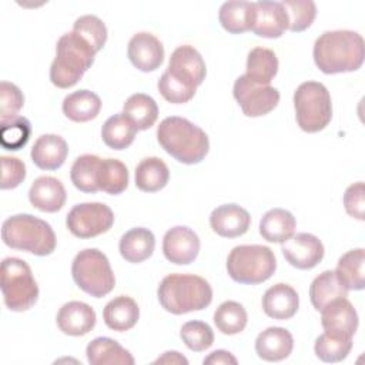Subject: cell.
Listing matches in <instances>:
<instances>
[{
  "label": "cell",
  "mask_w": 365,
  "mask_h": 365,
  "mask_svg": "<svg viewBox=\"0 0 365 365\" xmlns=\"http://www.w3.org/2000/svg\"><path fill=\"white\" fill-rule=\"evenodd\" d=\"M73 31L84 38L96 53L100 51L107 41V27L103 20L94 14L80 16L73 24Z\"/></svg>",
  "instance_id": "b9f144b4"
},
{
  "label": "cell",
  "mask_w": 365,
  "mask_h": 365,
  "mask_svg": "<svg viewBox=\"0 0 365 365\" xmlns=\"http://www.w3.org/2000/svg\"><path fill=\"white\" fill-rule=\"evenodd\" d=\"M137 131L131 120L124 113H118L106 120L101 128V137L107 147L120 151L131 145Z\"/></svg>",
  "instance_id": "836d02e7"
},
{
  "label": "cell",
  "mask_w": 365,
  "mask_h": 365,
  "mask_svg": "<svg viewBox=\"0 0 365 365\" xmlns=\"http://www.w3.org/2000/svg\"><path fill=\"white\" fill-rule=\"evenodd\" d=\"M57 327L66 335L81 336L88 334L97 321L96 311L86 302H66L57 312Z\"/></svg>",
  "instance_id": "d6986e66"
},
{
  "label": "cell",
  "mask_w": 365,
  "mask_h": 365,
  "mask_svg": "<svg viewBox=\"0 0 365 365\" xmlns=\"http://www.w3.org/2000/svg\"><path fill=\"white\" fill-rule=\"evenodd\" d=\"M163 252L170 262L188 265L200 252V238L190 227L175 225L164 234Z\"/></svg>",
  "instance_id": "5bb4252c"
},
{
  "label": "cell",
  "mask_w": 365,
  "mask_h": 365,
  "mask_svg": "<svg viewBox=\"0 0 365 365\" xmlns=\"http://www.w3.org/2000/svg\"><path fill=\"white\" fill-rule=\"evenodd\" d=\"M348 289L339 282L335 271L327 269L321 272L309 285V299L317 311L336 298H346Z\"/></svg>",
  "instance_id": "1f68e13d"
},
{
  "label": "cell",
  "mask_w": 365,
  "mask_h": 365,
  "mask_svg": "<svg viewBox=\"0 0 365 365\" xmlns=\"http://www.w3.org/2000/svg\"><path fill=\"white\" fill-rule=\"evenodd\" d=\"M321 325L327 332L352 338L358 328V314L346 298H336L321 309Z\"/></svg>",
  "instance_id": "ac0fdd59"
},
{
  "label": "cell",
  "mask_w": 365,
  "mask_h": 365,
  "mask_svg": "<svg viewBox=\"0 0 365 365\" xmlns=\"http://www.w3.org/2000/svg\"><path fill=\"white\" fill-rule=\"evenodd\" d=\"M157 87H158L160 94L168 103H173V104L187 103L195 94V88H190L185 84L180 83L167 70L161 74V77H160V80L157 83Z\"/></svg>",
  "instance_id": "ee69618b"
},
{
  "label": "cell",
  "mask_w": 365,
  "mask_h": 365,
  "mask_svg": "<svg viewBox=\"0 0 365 365\" xmlns=\"http://www.w3.org/2000/svg\"><path fill=\"white\" fill-rule=\"evenodd\" d=\"M232 94L247 117L265 115L279 103V91L275 87L257 84L245 74L235 80Z\"/></svg>",
  "instance_id": "8fae6325"
},
{
  "label": "cell",
  "mask_w": 365,
  "mask_h": 365,
  "mask_svg": "<svg viewBox=\"0 0 365 365\" xmlns=\"http://www.w3.org/2000/svg\"><path fill=\"white\" fill-rule=\"evenodd\" d=\"M288 16V30L304 31L317 17V6L311 0H284L281 1Z\"/></svg>",
  "instance_id": "60d3db41"
},
{
  "label": "cell",
  "mask_w": 365,
  "mask_h": 365,
  "mask_svg": "<svg viewBox=\"0 0 365 365\" xmlns=\"http://www.w3.org/2000/svg\"><path fill=\"white\" fill-rule=\"evenodd\" d=\"M94 48L74 31L63 34L56 44L50 80L58 88L76 86L94 63Z\"/></svg>",
  "instance_id": "277c9868"
},
{
  "label": "cell",
  "mask_w": 365,
  "mask_h": 365,
  "mask_svg": "<svg viewBox=\"0 0 365 365\" xmlns=\"http://www.w3.org/2000/svg\"><path fill=\"white\" fill-rule=\"evenodd\" d=\"M155 248L154 234L144 227H135L121 235L118 250L121 257L131 264L148 259Z\"/></svg>",
  "instance_id": "cb8c5ba5"
},
{
  "label": "cell",
  "mask_w": 365,
  "mask_h": 365,
  "mask_svg": "<svg viewBox=\"0 0 365 365\" xmlns=\"http://www.w3.org/2000/svg\"><path fill=\"white\" fill-rule=\"evenodd\" d=\"M1 190H11L19 187L26 178V165L16 157L1 155Z\"/></svg>",
  "instance_id": "bcb514c9"
},
{
  "label": "cell",
  "mask_w": 365,
  "mask_h": 365,
  "mask_svg": "<svg viewBox=\"0 0 365 365\" xmlns=\"http://www.w3.org/2000/svg\"><path fill=\"white\" fill-rule=\"evenodd\" d=\"M24 106V96L21 90L9 81L0 83V120L17 115Z\"/></svg>",
  "instance_id": "f6af8a7d"
},
{
  "label": "cell",
  "mask_w": 365,
  "mask_h": 365,
  "mask_svg": "<svg viewBox=\"0 0 365 365\" xmlns=\"http://www.w3.org/2000/svg\"><path fill=\"white\" fill-rule=\"evenodd\" d=\"M294 348L291 332L281 327H269L258 334L255 339L257 355L268 362H278L289 356Z\"/></svg>",
  "instance_id": "44dd1931"
},
{
  "label": "cell",
  "mask_w": 365,
  "mask_h": 365,
  "mask_svg": "<svg viewBox=\"0 0 365 365\" xmlns=\"http://www.w3.org/2000/svg\"><path fill=\"white\" fill-rule=\"evenodd\" d=\"M154 364H184V365H187L188 359L177 351H167L163 354V356H158L154 361Z\"/></svg>",
  "instance_id": "681fc988"
},
{
  "label": "cell",
  "mask_w": 365,
  "mask_h": 365,
  "mask_svg": "<svg viewBox=\"0 0 365 365\" xmlns=\"http://www.w3.org/2000/svg\"><path fill=\"white\" fill-rule=\"evenodd\" d=\"M127 56L131 64L140 71L157 70L164 61L163 43L148 31L134 34L127 46Z\"/></svg>",
  "instance_id": "9a60e30c"
},
{
  "label": "cell",
  "mask_w": 365,
  "mask_h": 365,
  "mask_svg": "<svg viewBox=\"0 0 365 365\" xmlns=\"http://www.w3.org/2000/svg\"><path fill=\"white\" fill-rule=\"evenodd\" d=\"M66 188L63 182L50 175H43L34 180L29 190L31 205L43 212H57L66 204Z\"/></svg>",
  "instance_id": "ffe728a7"
},
{
  "label": "cell",
  "mask_w": 365,
  "mask_h": 365,
  "mask_svg": "<svg viewBox=\"0 0 365 365\" xmlns=\"http://www.w3.org/2000/svg\"><path fill=\"white\" fill-rule=\"evenodd\" d=\"M101 110L100 97L90 90H77L63 100L64 115L76 123H86L98 115Z\"/></svg>",
  "instance_id": "f1b7e54d"
},
{
  "label": "cell",
  "mask_w": 365,
  "mask_h": 365,
  "mask_svg": "<svg viewBox=\"0 0 365 365\" xmlns=\"http://www.w3.org/2000/svg\"><path fill=\"white\" fill-rule=\"evenodd\" d=\"M344 207L348 215L364 221L365 218V200H364V182L358 181L351 184L344 194Z\"/></svg>",
  "instance_id": "7dc6e473"
},
{
  "label": "cell",
  "mask_w": 365,
  "mask_h": 365,
  "mask_svg": "<svg viewBox=\"0 0 365 365\" xmlns=\"http://www.w3.org/2000/svg\"><path fill=\"white\" fill-rule=\"evenodd\" d=\"M157 297L167 312L181 315L207 308L212 301V288L202 277L170 274L160 282Z\"/></svg>",
  "instance_id": "3957f363"
},
{
  "label": "cell",
  "mask_w": 365,
  "mask_h": 365,
  "mask_svg": "<svg viewBox=\"0 0 365 365\" xmlns=\"http://www.w3.org/2000/svg\"><path fill=\"white\" fill-rule=\"evenodd\" d=\"M87 361L91 365H133L134 358L115 339L98 336L88 342L86 348Z\"/></svg>",
  "instance_id": "d4e9b609"
},
{
  "label": "cell",
  "mask_w": 365,
  "mask_h": 365,
  "mask_svg": "<svg viewBox=\"0 0 365 365\" xmlns=\"http://www.w3.org/2000/svg\"><path fill=\"white\" fill-rule=\"evenodd\" d=\"M1 294L6 307L14 312L30 309L38 298V285L29 264L16 257H7L0 267Z\"/></svg>",
  "instance_id": "52a82bcc"
},
{
  "label": "cell",
  "mask_w": 365,
  "mask_h": 365,
  "mask_svg": "<svg viewBox=\"0 0 365 365\" xmlns=\"http://www.w3.org/2000/svg\"><path fill=\"white\" fill-rule=\"evenodd\" d=\"M285 259L298 269H311L324 258V245L318 237L308 232H298L281 245Z\"/></svg>",
  "instance_id": "4fadbf2b"
},
{
  "label": "cell",
  "mask_w": 365,
  "mask_h": 365,
  "mask_svg": "<svg viewBox=\"0 0 365 365\" xmlns=\"http://www.w3.org/2000/svg\"><path fill=\"white\" fill-rule=\"evenodd\" d=\"M295 118L305 133L324 130L332 118V103L328 88L318 81L301 83L294 93Z\"/></svg>",
  "instance_id": "ba28073f"
},
{
  "label": "cell",
  "mask_w": 365,
  "mask_h": 365,
  "mask_svg": "<svg viewBox=\"0 0 365 365\" xmlns=\"http://www.w3.org/2000/svg\"><path fill=\"white\" fill-rule=\"evenodd\" d=\"M68 154V145L61 135L57 134H43L40 135L31 148L33 163L47 171L60 168Z\"/></svg>",
  "instance_id": "603a6c76"
},
{
  "label": "cell",
  "mask_w": 365,
  "mask_h": 365,
  "mask_svg": "<svg viewBox=\"0 0 365 365\" xmlns=\"http://www.w3.org/2000/svg\"><path fill=\"white\" fill-rule=\"evenodd\" d=\"M114 224L111 208L103 202H81L74 205L67 217L68 231L81 240L93 238L107 232Z\"/></svg>",
  "instance_id": "30bf717a"
},
{
  "label": "cell",
  "mask_w": 365,
  "mask_h": 365,
  "mask_svg": "<svg viewBox=\"0 0 365 365\" xmlns=\"http://www.w3.org/2000/svg\"><path fill=\"white\" fill-rule=\"evenodd\" d=\"M31 134V124L23 115H13L0 120V143L3 148L17 151L23 148Z\"/></svg>",
  "instance_id": "f35d334b"
},
{
  "label": "cell",
  "mask_w": 365,
  "mask_h": 365,
  "mask_svg": "<svg viewBox=\"0 0 365 365\" xmlns=\"http://www.w3.org/2000/svg\"><path fill=\"white\" fill-rule=\"evenodd\" d=\"M157 140L165 153L182 164L201 163L210 150L205 131L178 115L167 117L160 123Z\"/></svg>",
  "instance_id": "7a4b0ae2"
},
{
  "label": "cell",
  "mask_w": 365,
  "mask_h": 365,
  "mask_svg": "<svg viewBox=\"0 0 365 365\" xmlns=\"http://www.w3.org/2000/svg\"><path fill=\"white\" fill-rule=\"evenodd\" d=\"M98 188L107 194L117 195L125 191L128 185V170L124 163L115 158H101L98 174Z\"/></svg>",
  "instance_id": "8d00e7d4"
},
{
  "label": "cell",
  "mask_w": 365,
  "mask_h": 365,
  "mask_svg": "<svg viewBox=\"0 0 365 365\" xmlns=\"http://www.w3.org/2000/svg\"><path fill=\"white\" fill-rule=\"evenodd\" d=\"M278 73L277 54L265 47H254L247 57L245 76L261 86H269L272 78Z\"/></svg>",
  "instance_id": "4dcf8cb0"
},
{
  "label": "cell",
  "mask_w": 365,
  "mask_h": 365,
  "mask_svg": "<svg viewBox=\"0 0 365 365\" xmlns=\"http://www.w3.org/2000/svg\"><path fill=\"white\" fill-rule=\"evenodd\" d=\"M255 16L254 1L231 0L225 1L218 11V19L224 30L232 34L245 33L252 29Z\"/></svg>",
  "instance_id": "4316f807"
},
{
  "label": "cell",
  "mask_w": 365,
  "mask_h": 365,
  "mask_svg": "<svg viewBox=\"0 0 365 365\" xmlns=\"http://www.w3.org/2000/svg\"><path fill=\"white\" fill-rule=\"evenodd\" d=\"M247 311L237 301H225L214 312V324L217 329L225 335L242 332L247 327Z\"/></svg>",
  "instance_id": "74e56055"
},
{
  "label": "cell",
  "mask_w": 365,
  "mask_h": 365,
  "mask_svg": "<svg viewBox=\"0 0 365 365\" xmlns=\"http://www.w3.org/2000/svg\"><path fill=\"white\" fill-rule=\"evenodd\" d=\"M277 269V259L269 247L237 245L227 258V272L235 282L257 285L272 277Z\"/></svg>",
  "instance_id": "8992f818"
},
{
  "label": "cell",
  "mask_w": 365,
  "mask_h": 365,
  "mask_svg": "<svg viewBox=\"0 0 365 365\" xmlns=\"http://www.w3.org/2000/svg\"><path fill=\"white\" fill-rule=\"evenodd\" d=\"M352 349V338L331 332H324L315 339L314 351L322 362H339L348 356Z\"/></svg>",
  "instance_id": "ab89813d"
},
{
  "label": "cell",
  "mask_w": 365,
  "mask_h": 365,
  "mask_svg": "<svg viewBox=\"0 0 365 365\" xmlns=\"http://www.w3.org/2000/svg\"><path fill=\"white\" fill-rule=\"evenodd\" d=\"M299 307V297L297 291L284 282L269 287L262 297L264 312L274 319H289L292 318Z\"/></svg>",
  "instance_id": "7402d4cb"
},
{
  "label": "cell",
  "mask_w": 365,
  "mask_h": 365,
  "mask_svg": "<svg viewBox=\"0 0 365 365\" xmlns=\"http://www.w3.org/2000/svg\"><path fill=\"white\" fill-rule=\"evenodd\" d=\"M140 318V308L137 302L127 295H118L103 309L104 324L117 332H124L131 329Z\"/></svg>",
  "instance_id": "484cf974"
},
{
  "label": "cell",
  "mask_w": 365,
  "mask_h": 365,
  "mask_svg": "<svg viewBox=\"0 0 365 365\" xmlns=\"http://www.w3.org/2000/svg\"><path fill=\"white\" fill-rule=\"evenodd\" d=\"M123 113L131 120L138 131L148 130L157 121L158 106L153 97L144 93H135L125 100Z\"/></svg>",
  "instance_id": "e575fe53"
},
{
  "label": "cell",
  "mask_w": 365,
  "mask_h": 365,
  "mask_svg": "<svg viewBox=\"0 0 365 365\" xmlns=\"http://www.w3.org/2000/svg\"><path fill=\"white\" fill-rule=\"evenodd\" d=\"M180 336L188 349L202 352L214 344V332L207 322L188 321L180 329Z\"/></svg>",
  "instance_id": "7bdbcfd3"
},
{
  "label": "cell",
  "mask_w": 365,
  "mask_h": 365,
  "mask_svg": "<svg viewBox=\"0 0 365 365\" xmlns=\"http://www.w3.org/2000/svg\"><path fill=\"white\" fill-rule=\"evenodd\" d=\"M100 163L101 158L94 154H83L74 160L70 170V178L77 190L88 194L100 191L97 184Z\"/></svg>",
  "instance_id": "d590c367"
},
{
  "label": "cell",
  "mask_w": 365,
  "mask_h": 365,
  "mask_svg": "<svg viewBox=\"0 0 365 365\" xmlns=\"http://www.w3.org/2000/svg\"><path fill=\"white\" fill-rule=\"evenodd\" d=\"M314 61L325 74L358 70L365 57V43L352 30H332L322 33L314 44Z\"/></svg>",
  "instance_id": "6da1fadb"
},
{
  "label": "cell",
  "mask_w": 365,
  "mask_h": 365,
  "mask_svg": "<svg viewBox=\"0 0 365 365\" xmlns=\"http://www.w3.org/2000/svg\"><path fill=\"white\" fill-rule=\"evenodd\" d=\"M202 362L207 364V365H210V364H212V365H220V364H224V365L225 364H232V365H235L238 361L231 352H228L225 349H217V351L211 352L207 358H204Z\"/></svg>",
  "instance_id": "c3c4849f"
},
{
  "label": "cell",
  "mask_w": 365,
  "mask_h": 365,
  "mask_svg": "<svg viewBox=\"0 0 365 365\" xmlns=\"http://www.w3.org/2000/svg\"><path fill=\"white\" fill-rule=\"evenodd\" d=\"M295 218L284 208H272L267 211L259 221V234L268 242L282 244L295 232Z\"/></svg>",
  "instance_id": "83f0119b"
},
{
  "label": "cell",
  "mask_w": 365,
  "mask_h": 365,
  "mask_svg": "<svg viewBox=\"0 0 365 365\" xmlns=\"http://www.w3.org/2000/svg\"><path fill=\"white\" fill-rule=\"evenodd\" d=\"M3 242L13 248L38 257L50 255L56 250V234L48 222L31 214H16L1 225Z\"/></svg>",
  "instance_id": "5b68a950"
},
{
  "label": "cell",
  "mask_w": 365,
  "mask_h": 365,
  "mask_svg": "<svg viewBox=\"0 0 365 365\" xmlns=\"http://www.w3.org/2000/svg\"><path fill=\"white\" fill-rule=\"evenodd\" d=\"M71 275L77 287L94 298H103L115 285L108 258L97 248H86L74 257Z\"/></svg>",
  "instance_id": "9c48e42d"
},
{
  "label": "cell",
  "mask_w": 365,
  "mask_h": 365,
  "mask_svg": "<svg viewBox=\"0 0 365 365\" xmlns=\"http://www.w3.org/2000/svg\"><path fill=\"white\" fill-rule=\"evenodd\" d=\"M364 262H365V251L364 248H355L345 252L336 264L335 274L339 282L349 291H361L364 289Z\"/></svg>",
  "instance_id": "d6a6232c"
},
{
  "label": "cell",
  "mask_w": 365,
  "mask_h": 365,
  "mask_svg": "<svg viewBox=\"0 0 365 365\" xmlns=\"http://www.w3.org/2000/svg\"><path fill=\"white\" fill-rule=\"evenodd\" d=\"M252 33L264 38H278L288 30V16L281 1H254Z\"/></svg>",
  "instance_id": "2e32d148"
},
{
  "label": "cell",
  "mask_w": 365,
  "mask_h": 365,
  "mask_svg": "<svg viewBox=\"0 0 365 365\" xmlns=\"http://www.w3.org/2000/svg\"><path fill=\"white\" fill-rule=\"evenodd\" d=\"M167 71L180 83L197 90L205 78L207 67L198 50L192 46L184 44L171 53Z\"/></svg>",
  "instance_id": "7c38bea8"
},
{
  "label": "cell",
  "mask_w": 365,
  "mask_h": 365,
  "mask_svg": "<svg viewBox=\"0 0 365 365\" xmlns=\"http://www.w3.org/2000/svg\"><path fill=\"white\" fill-rule=\"evenodd\" d=\"M170 178L167 164L158 157L143 158L135 167V187L144 192L163 190Z\"/></svg>",
  "instance_id": "f546056e"
},
{
  "label": "cell",
  "mask_w": 365,
  "mask_h": 365,
  "mask_svg": "<svg viewBox=\"0 0 365 365\" xmlns=\"http://www.w3.org/2000/svg\"><path fill=\"white\" fill-rule=\"evenodd\" d=\"M251 224L250 212L238 204H222L212 210L210 225L215 234L224 238L244 235Z\"/></svg>",
  "instance_id": "e0dca14e"
}]
</instances>
